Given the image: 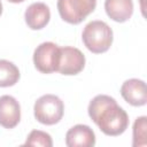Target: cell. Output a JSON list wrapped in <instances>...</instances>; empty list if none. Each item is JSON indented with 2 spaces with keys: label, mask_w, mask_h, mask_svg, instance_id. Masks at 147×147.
Instances as JSON below:
<instances>
[{
  "label": "cell",
  "mask_w": 147,
  "mask_h": 147,
  "mask_svg": "<svg viewBox=\"0 0 147 147\" xmlns=\"http://www.w3.org/2000/svg\"><path fill=\"white\" fill-rule=\"evenodd\" d=\"M88 116L106 134L116 137L125 132L129 126V116L116 100L109 95L99 94L88 105Z\"/></svg>",
  "instance_id": "cell-1"
},
{
  "label": "cell",
  "mask_w": 147,
  "mask_h": 147,
  "mask_svg": "<svg viewBox=\"0 0 147 147\" xmlns=\"http://www.w3.org/2000/svg\"><path fill=\"white\" fill-rule=\"evenodd\" d=\"M82 39L90 52L94 54L105 53L113 44V30L103 21H92L85 25Z\"/></svg>",
  "instance_id": "cell-2"
},
{
  "label": "cell",
  "mask_w": 147,
  "mask_h": 147,
  "mask_svg": "<svg viewBox=\"0 0 147 147\" xmlns=\"http://www.w3.org/2000/svg\"><path fill=\"white\" fill-rule=\"evenodd\" d=\"M36 119L45 125H54L59 123L64 113L63 101L54 94H45L40 96L33 107Z\"/></svg>",
  "instance_id": "cell-3"
},
{
  "label": "cell",
  "mask_w": 147,
  "mask_h": 147,
  "mask_svg": "<svg viewBox=\"0 0 147 147\" xmlns=\"http://www.w3.org/2000/svg\"><path fill=\"white\" fill-rule=\"evenodd\" d=\"M56 6L63 21L79 24L95 9L96 0H57Z\"/></svg>",
  "instance_id": "cell-4"
},
{
  "label": "cell",
  "mask_w": 147,
  "mask_h": 147,
  "mask_svg": "<svg viewBox=\"0 0 147 147\" xmlns=\"http://www.w3.org/2000/svg\"><path fill=\"white\" fill-rule=\"evenodd\" d=\"M61 59V47L52 41L41 42L33 52V63L38 71L51 74L57 71Z\"/></svg>",
  "instance_id": "cell-5"
},
{
  "label": "cell",
  "mask_w": 147,
  "mask_h": 147,
  "mask_svg": "<svg viewBox=\"0 0 147 147\" xmlns=\"http://www.w3.org/2000/svg\"><path fill=\"white\" fill-rule=\"evenodd\" d=\"M85 67V56L76 47H61V59L57 71L65 76L79 74Z\"/></svg>",
  "instance_id": "cell-6"
},
{
  "label": "cell",
  "mask_w": 147,
  "mask_h": 147,
  "mask_svg": "<svg viewBox=\"0 0 147 147\" xmlns=\"http://www.w3.org/2000/svg\"><path fill=\"white\" fill-rule=\"evenodd\" d=\"M121 95L131 106H145L147 102L146 83L138 78L127 79L121 86Z\"/></svg>",
  "instance_id": "cell-7"
},
{
  "label": "cell",
  "mask_w": 147,
  "mask_h": 147,
  "mask_svg": "<svg viewBox=\"0 0 147 147\" xmlns=\"http://www.w3.org/2000/svg\"><path fill=\"white\" fill-rule=\"evenodd\" d=\"M21 119V106L11 95L0 96V125L5 129L15 127Z\"/></svg>",
  "instance_id": "cell-8"
},
{
  "label": "cell",
  "mask_w": 147,
  "mask_h": 147,
  "mask_svg": "<svg viewBox=\"0 0 147 147\" xmlns=\"http://www.w3.org/2000/svg\"><path fill=\"white\" fill-rule=\"evenodd\" d=\"M65 145L68 147H92L95 145L94 131L88 125L77 124L68 130Z\"/></svg>",
  "instance_id": "cell-9"
},
{
  "label": "cell",
  "mask_w": 147,
  "mask_h": 147,
  "mask_svg": "<svg viewBox=\"0 0 147 147\" xmlns=\"http://www.w3.org/2000/svg\"><path fill=\"white\" fill-rule=\"evenodd\" d=\"M24 18L25 23L31 30H40L48 24L51 18V11L46 3L33 2L26 8Z\"/></svg>",
  "instance_id": "cell-10"
},
{
  "label": "cell",
  "mask_w": 147,
  "mask_h": 147,
  "mask_svg": "<svg viewBox=\"0 0 147 147\" xmlns=\"http://www.w3.org/2000/svg\"><path fill=\"white\" fill-rule=\"evenodd\" d=\"M105 10L115 22H126L133 14L132 0H105Z\"/></svg>",
  "instance_id": "cell-11"
},
{
  "label": "cell",
  "mask_w": 147,
  "mask_h": 147,
  "mask_svg": "<svg viewBox=\"0 0 147 147\" xmlns=\"http://www.w3.org/2000/svg\"><path fill=\"white\" fill-rule=\"evenodd\" d=\"M20 79L18 68L10 61L0 60V87L15 85Z\"/></svg>",
  "instance_id": "cell-12"
},
{
  "label": "cell",
  "mask_w": 147,
  "mask_h": 147,
  "mask_svg": "<svg viewBox=\"0 0 147 147\" xmlns=\"http://www.w3.org/2000/svg\"><path fill=\"white\" fill-rule=\"evenodd\" d=\"M147 145V117L140 116L133 124V147H142Z\"/></svg>",
  "instance_id": "cell-13"
},
{
  "label": "cell",
  "mask_w": 147,
  "mask_h": 147,
  "mask_svg": "<svg viewBox=\"0 0 147 147\" xmlns=\"http://www.w3.org/2000/svg\"><path fill=\"white\" fill-rule=\"evenodd\" d=\"M24 145L26 146H41V147H52L53 141L52 137L44 131L40 130H33L29 133Z\"/></svg>",
  "instance_id": "cell-14"
},
{
  "label": "cell",
  "mask_w": 147,
  "mask_h": 147,
  "mask_svg": "<svg viewBox=\"0 0 147 147\" xmlns=\"http://www.w3.org/2000/svg\"><path fill=\"white\" fill-rule=\"evenodd\" d=\"M9 2H13V3H18V2H23L25 0H8Z\"/></svg>",
  "instance_id": "cell-15"
},
{
  "label": "cell",
  "mask_w": 147,
  "mask_h": 147,
  "mask_svg": "<svg viewBox=\"0 0 147 147\" xmlns=\"http://www.w3.org/2000/svg\"><path fill=\"white\" fill-rule=\"evenodd\" d=\"M1 14H2V3L0 1V16H1Z\"/></svg>",
  "instance_id": "cell-16"
}]
</instances>
